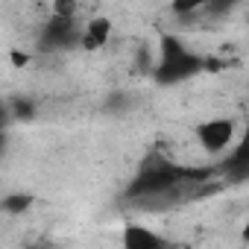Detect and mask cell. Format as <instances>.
I'll return each mask as SVG.
<instances>
[{
  "label": "cell",
  "instance_id": "cell-1",
  "mask_svg": "<svg viewBox=\"0 0 249 249\" xmlns=\"http://www.w3.org/2000/svg\"><path fill=\"white\" fill-rule=\"evenodd\" d=\"M205 68V56L194 53L185 47V41L173 33H164L159 38V62L153 68V79L159 85H176L185 82L196 73H202Z\"/></svg>",
  "mask_w": 249,
  "mask_h": 249
},
{
  "label": "cell",
  "instance_id": "cell-2",
  "mask_svg": "<svg viewBox=\"0 0 249 249\" xmlns=\"http://www.w3.org/2000/svg\"><path fill=\"white\" fill-rule=\"evenodd\" d=\"M194 138H196L202 153L220 156L234 141V120L231 117H208V120H202V123L194 126Z\"/></svg>",
  "mask_w": 249,
  "mask_h": 249
},
{
  "label": "cell",
  "instance_id": "cell-3",
  "mask_svg": "<svg viewBox=\"0 0 249 249\" xmlns=\"http://www.w3.org/2000/svg\"><path fill=\"white\" fill-rule=\"evenodd\" d=\"M82 38V30L76 27V21H68V18H56L50 15V21L44 24V33H41V41L50 47V50H62V47H71L73 41L79 44Z\"/></svg>",
  "mask_w": 249,
  "mask_h": 249
},
{
  "label": "cell",
  "instance_id": "cell-4",
  "mask_svg": "<svg viewBox=\"0 0 249 249\" xmlns=\"http://www.w3.org/2000/svg\"><path fill=\"white\" fill-rule=\"evenodd\" d=\"M223 170L234 179V182H243V179H249V123L243 126V132H240V138H237V144H234V150L226 156V161H223Z\"/></svg>",
  "mask_w": 249,
  "mask_h": 249
},
{
  "label": "cell",
  "instance_id": "cell-5",
  "mask_svg": "<svg viewBox=\"0 0 249 249\" xmlns=\"http://www.w3.org/2000/svg\"><path fill=\"white\" fill-rule=\"evenodd\" d=\"M120 237H123V249H156V246L164 243L161 234L153 231V229L144 226V223H126Z\"/></svg>",
  "mask_w": 249,
  "mask_h": 249
},
{
  "label": "cell",
  "instance_id": "cell-6",
  "mask_svg": "<svg viewBox=\"0 0 249 249\" xmlns=\"http://www.w3.org/2000/svg\"><path fill=\"white\" fill-rule=\"evenodd\" d=\"M108 38H111V18L94 15V18L85 24V30H82L79 47H82V50H100V47H106Z\"/></svg>",
  "mask_w": 249,
  "mask_h": 249
},
{
  "label": "cell",
  "instance_id": "cell-7",
  "mask_svg": "<svg viewBox=\"0 0 249 249\" xmlns=\"http://www.w3.org/2000/svg\"><path fill=\"white\" fill-rule=\"evenodd\" d=\"M33 202H36V196H33V194L15 191V194H6V196H3V211H6L9 217H18V214L30 211V208H33Z\"/></svg>",
  "mask_w": 249,
  "mask_h": 249
},
{
  "label": "cell",
  "instance_id": "cell-8",
  "mask_svg": "<svg viewBox=\"0 0 249 249\" xmlns=\"http://www.w3.org/2000/svg\"><path fill=\"white\" fill-rule=\"evenodd\" d=\"M12 106V114L9 117H18V120H33L36 117V106L30 103V100H15V103H9Z\"/></svg>",
  "mask_w": 249,
  "mask_h": 249
},
{
  "label": "cell",
  "instance_id": "cell-9",
  "mask_svg": "<svg viewBox=\"0 0 249 249\" xmlns=\"http://www.w3.org/2000/svg\"><path fill=\"white\" fill-rule=\"evenodd\" d=\"M199 9H205L202 0H176V3H170V12H176V15H191Z\"/></svg>",
  "mask_w": 249,
  "mask_h": 249
},
{
  "label": "cell",
  "instance_id": "cell-10",
  "mask_svg": "<svg viewBox=\"0 0 249 249\" xmlns=\"http://www.w3.org/2000/svg\"><path fill=\"white\" fill-rule=\"evenodd\" d=\"M76 3L73 0H59V3H53V15L56 18H68V21H76Z\"/></svg>",
  "mask_w": 249,
  "mask_h": 249
},
{
  "label": "cell",
  "instance_id": "cell-11",
  "mask_svg": "<svg viewBox=\"0 0 249 249\" xmlns=\"http://www.w3.org/2000/svg\"><path fill=\"white\" fill-rule=\"evenodd\" d=\"M30 62H33V56H30L27 50H21V47H12V50H9V65H12L15 71H24Z\"/></svg>",
  "mask_w": 249,
  "mask_h": 249
},
{
  "label": "cell",
  "instance_id": "cell-12",
  "mask_svg": "<svg viewBox=\"0 0 249 249\" xmlns=\"http://www.w3.org/2000/svg\"><path fill=\"white\" fill-rule=\"evenodd\" d=\"M220 68H226V62H220L217 56H205V68H202V71H208V73H217Z\"/></svg>",
  "mask_w": 249,
  "mask_h": 249
},
{
  "label": "cell",
  "instance_id": "cell-13",
  "mask_svg": "<svg viewBox=\"0 0 249 249\" xmlns=\"http://www.w3.org/2000/svg\"><path fill=\"white\" fill-rule=\"evenodd\" d=\"M240 240L249 246V214H246V220H243V229H240Z\"/></svg>",
  "mask_w": 249,
  "mask_h": 249
},
{
  "label": "cell",
  "instance_id": "cell-14",
  "mask_svg": "<svg viewBox=\"0 0 249 249\" xmlns=\"http://www.w3.org/2000/svg\"><path fill=\"white\" fill-rule=\"evenodd\" d=\"M30 249H50V246H47V243H33Z\"/></svg>",
  "mask_w": 249,
  "mask_h": 249
},
{
  "label": "cell",
  "instance_id": "cell-15",
  "mask_svg": "<svg viewBox=\"0 0 249 249\" xmlns=\"http://www.w3.org/2000/svg\"><path fill=\"white\" fill-rule=\"evenodd\" d=\"M156 249H173V246H170V243H161V246H156Z\"/></svg>",
  "mask_w": 249,
  "mask_h": 249
}]
</instances>
